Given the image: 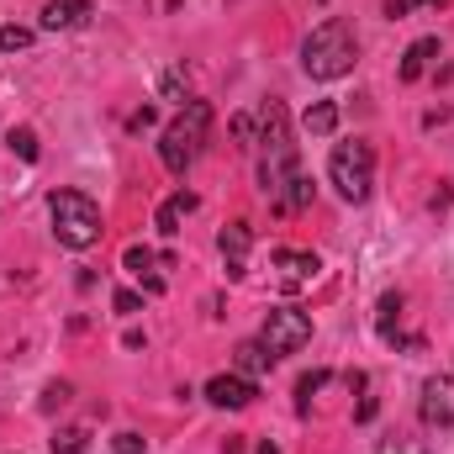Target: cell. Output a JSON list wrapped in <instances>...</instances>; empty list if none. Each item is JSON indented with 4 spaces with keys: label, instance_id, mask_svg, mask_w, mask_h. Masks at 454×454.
I'll use <instances>...</instances> for the list:
<instances>
[{
    "label": "cell",
    "instance_id": "cell-1",
    "mask_svg": "<svg viewBox=\"0 0 454 454\" xmlns=\"http://www.w3.org/2000/svg\"><path fill=\"white\" fill-rule=\"evenodd\" d=\"M264 164H259V191L264 196H286L291 175H296V143H291V112L286 101H264Z\"/></svg>",
    "mask_w": 454,
    "mask_h": 454
},
{
    "label": "cell",
    "instance_id": "cell-2",
    "mask_svg": "<svg viewBox=\"0 0 454 454\" xmlns=\"http://www.w3.org/2000/svg\"><path fill=\"white\" fill-rule=\"evenodd\" d=\"M354 53H359L354 27L339 21V16H328V21H317L312 37L301 43V69H307L312 80H343V74L354 69Z\"/></svg>",
    "mask_w": 454,
    "mask_h": 454
},
{
    "label": "cell",
    "instance_id": "cell-3",
    "mask_svg": "<svg viewBox=\"0 0 454 454\" xmlns=\"http://www.w3.org/2000/svg\"><path fill=\"white\" fill-rule=\"evenodd\" d=\"M48 217H53V238L64 248H90L101 243V207L85 191H53L48 196Z\"/></svg>",
    "mask_w": 454,
    "mask_h": 454
},
{
    "label": "cell",
    "instance_id": "cell-4",
    "mask_svg": "<svg viewBox=\"0 0 454 454\" xmlns=\"http://www.w3.org/2000/svg\"><path fill=\"white\" fill-rule=\"evenodd\" d=\"M207 127H212V106H207V101H185V112L164 127L159 159H164L169 175H185V169H191V159H196L201 143H207Z\"/></svg>",
    "mask_w": 454,
    "mask_h": 454
},
{
    "label": "cell",
    "instance_id": "cell-5",
    "mask_svg": "<svg viewBox=\"0 0 454 454\" xmlns=\"http://www.w3.org/2000/svg\"><path fill=\"white\" fill-rule=\"evenodd\" d=\"M328 180L339 185L343 201H370V191H375V148L370 143H339L333 148V159H328Z\"/></svg>",
    "mask_w": 454,
    "mask_h": 454
},
{
    "label": "cell",
    "instance_id": "cell-6",
    "mask_svg": "<svg viewBox=\"0 0 454 454\" xmlns=\"http://www.w3.org/2000/svg\"><path fill=\"white\" fill-rule=\"evenodd\" d=\"M259 339L270 343V354L280 359V354H296V348H307L312 343V317L301 312V307H270V317H264V333Z\"/></svg>",
    "mask_w": 454,
    "mask_h": 454
},
{
    "label": "cell",
    "instance_id": "cell-7",
    "mask_svg": "<svg viewBox=\"0 0 454 454\" xmlns=\"http://www.w3.org/2000/svg\"><path fill=\"white\" fill-rule=\"evenodd\" d=\"M275 280H280V291H301V286H312L317 280V270H323V259L317 254H307V248H275Z\"/></svg>",
    "mask_w": 454,
    "mask_h": 454
},
{
    "label": "cell",
    "instance_id": "cell-8",
    "mask_svg": "<svg viewBox=\"0 0 454 454\" xmlns=\"http://www.w3.org/2000/svg\"><path fill=\"white\" fill-rule=\"evenodd\" d=\"M423 423L428 428H454V375L423 380Z\"/></svg>",
    "mask_w": 454,
    "mask_h": 454
},
{
    "label": "cell",
    "instance_id": "cell-9",
    "mask_svg": "<svg viewBox=\"0 0 454 454\" xmlns=\"http://www.w3.org/2000/svg\"><path fill=\"white\" fill-rule=\"evenodd\" d=\"M254 396H259V386H254L248 375H238V370H232V375H212V380H207V402H212V407H227V412L248 407Z\"/></svg>",
    "mask_w": 454,
    "mask_h": 454
},
{
    "label": "cell",
    "instance_id": "cell-10",
    "mask_svg": "<svg viewBox=\"0 0 454 454\" xmlns=\"http://www.w3.org/2000/svg\"><path fill=\"white\" fill-rule=\"evenodd\" d=\"M217 248H223V259H227V280H243V259H248V248H254V227L227 223L223 232H217Z\"/></svg>",
    "mask_w": 454,
    "mask_h": 454
},
{
    "label": "cell",
    "instance_id": "cell-11",
    "mask_svg": "<svg viewBox=\"0 0 454 454\" xmlns=\"http://www.w3.org/2000/svg\"><path fill=\"white\" fill-rule=\"evenodd\" d=\"M90 16H96L90 0H48V5H43V32H74V27H85Z\"/></svg>",
    "mask_w": 454,
    "mask_h": 454
},
{
    "label": "cell",
    "instance_id": "cell-12",
    "mask_svg": "<svg viewBox=\"0 0 454 454\" xmlns=\"http://www.w3.org/2000/svg\"><path fill=\"white\" fill-rule=\"evenodd\" d=\"M434 59H439V37H418V43H412V48L402 53V69H396V74H402V85H412V80H423Z\"/></svg>",
    "mask_w": 454,
    "mask_h": 454
},
{
    "label": "cell",
    "instance_id": "cell-13",
    "mask_svg": "<svg viewBox=\"0 0 454 454\" xmlns=\"http://www.w3.org/2000/svg\"><path fill=\"white\" fill-rule=\"evenodd\" d=\"M232 364H238V375L254 380V375H264V370L275 364V354H270V343L264 339H243L238 348H232Z\"/></svg>",
    "mask_w": 454,
    "mask_h": 454
},
{
    "label": "cell",
    "instance_id": "cell-14",
    "mask_svg": "<svg viewBox=\"0 0 454 454\" xmlns=\"http://www.w3.org/2000/svg\"><path fill=\"white\" fill-rule=\"evenodd\" d=\"M191 212H196V196H191V191H175V196H169V201L159 207V217H153V227H159L164 238H175V232H180V223H185Z\"/></svg>",
    "mask_w": 454,
    "mask_h": 454
},
{
    "label": "cell",
    "instance_id": "cell-15",
    "mask_svg": "<svg viewBox=\"0 0 454 454\" xmlns=\"http://www.w3.org/2000/svg\"><path fill=\"white\" fill-rule=\"evenodd\" d=\"M121 264H127V270H132V275L143 280V291H148V296H159V291H164V280H159V275H148V270H153V248L132 243V248L121 254Z\"/></svg>",
    "mask_w": 454,
    "mask_h": 454
},
{
    "label": "cell",
    "instance_id": "cell-16",
    "mask_svg": "<svg viewBox=\"0 0 454 454\" xmlns=\"http://www.w3.org/2000/svg\"><path fill=\"white\" fill-rule=\"evenodd\" d=\"M301 121H307V132H312V137H328V132L339 127V106H333V101H317Z\"/></svg>",
    "mask_w": 454,
    "mask_h": 454
},
{
    "label": "cell",
    "instance_id": "cell-17",
    "mask_svg": "<svg viewBox=\"0 0 454 454\" xmlns=\"http://www.w3.org/2000/svg\"><path fill=\"white\" fill-rule=\"evenodd\" d=\"M301 207H312V180L296 169V175H291V185H286V201H280V212H301Z\"/></svg>",
    "mask_w": 454,
    "mask_h": 454
},
{
    "label": "cell",
    "instance_id": "cell-18",
    "mask_svg": "<svg viewBox=\"0 0 454 454\" xmlns=\"http://www.w3.org/2000/svg\"><path fill=\"white\" fill-rule=\"evenodd\" d=\"M323 386H328V370H312V375H301V380H296V407L307 412V407H312V396H317Z\"/></svg>",
    "mask_w": 454,
    "mask_h": 454
},
{
    "label": "cell",
    "instance_id": "cell-19",
    "mask_svg": "<svg viewBox=\"0 0 454 454\" xmlns=\"http://www.w3.org/2000/svg\"><path fill=\"white\" fill-rule=\"evenodd\" d=\"M396 312H402V291H386V296H380V339L386 343H396V328H391Z\"/></svg>",
    "mask_w": 454,
    "mask_h": 454
},
{
    "label": "cell",
    "instance_id": "cell-20",
    "mask_svg": "<svg viewBox=\"0 0 454 454\" xmlns=\"http://www.w3.org/2000/svg\"><path fill=\"white\" fill-rule=\"evenodd\" d=\"M5 143H11V153H21V159H27V164H32V159H37V132H32V127H16V132H11V137H5Z\"/></svg>",
    "mask_w": 454,
    "mask_h": 454
},
{
    "label": "cell",
    "instance_id": "cell-21",
    "mask_svg": "<svg viewBox=\"0 0 454 454\" xmlns=\"http://www.w3.org/2000/svg\"><path fill=\"white\" fill-rule=\"evenodd\" d=\"M21 48H32V32L27 27H0V53H21Z\"/></svg>",
    "mask_w": 454,
    "mask_h": 454
},
{
    "label": "cell",
    "instance_id": "cell-22",
    "mask_svg": "<svg viewBox=\"0 0 454 454\" xmlns=\"http://www.w3.org/2000/svg\"><path fill=\"white\" fill-rule=\"evenodd\" d=\"M85 444H90L85 428H64V434L53 439V454H85Z\"/></svg>",
    "mask_w": 454,
    "mask_h": 454
},
{
    "label": "cell",
    "instance_id": "cell-23",
    "mask_svg": "<svg viewBox=\"0 0 454 454\" xmlns=\"http://www.w3.org/2000/svg\"><path fill=\"white\" fill-rule=\"evenodd\" d=\"M112 307L121 312V317H132V312H143V296H137V291H116Z\"/></svg>",
    "mask_w": 454,
    "mask_h": 454
},
{
    "label": "cell",
    "instance_id": "cell-24",
    "mask_svg": "<svg viewBox=\"0 0 454 454\" xmlns=\"http://www.w3.org/2000/svg\"><path fill=\"white\" fill-rule=\"evenodd\" d=\"M64 402H69V386H64V380H53V386L43 391V407L53 412V407H64Z\"/></svg>",
    "mask_w": 454,
    "mask_h": 454
},
{
    "label": "cell",
    "instance_id": "cell-25",
    "mask_svg": "<svg viewBox=\"0 0 454 454\" xmlns=\"http://www.w3.org/2000/svg\"><path fill=\"white\" fill-rule=\"evenodd\" d=\"M112 450H116V454H143V439H137V434H116Z\"/></svg>",
    "mask_w": 454,
    "mask_h": 454
},
{
    "label": "cell",
    "instance_id": "cell-26",
    "mask_svg": "<svg viewBox=\"0 0 454 454\" xmlns=\"http://www.w3.org/2000/svg\"><path fill=\"white\" fill-rule=\"evenodd\" d=\"M232 137L238 143H254V116H232Z\"/></svg>",
    "mask_w": 454,
    "mask_h": 454
},
{
    "label": "cell",
    "instance_id": "cell-27",
    "mask_svg": "<svg viewBox=\"0 0 454 454\" xmlns=\"http://www.w3.org/2000/svg\"><path fill=\"white\" fill-rule=\"evenodd\" d=\"M127 127H132V132H143V127H153V106H143V112H132V116H127Z\"/></svg>",
    "mask_w": 454,
    "mask_h": 454
},
{
    "label": "cell",
    "instance_id": "cell-28",
    "mask_svg": "<svg viewBox=\"0 0 454 454\" xmlns=\"http://www.w3.org/2000/svg\"><path fill=\"white\" fill-rule=\"evenodd\" d=\"M407 5H434V11H444L450 0H407Z\"/></svg>",
    "mask_w": 454,
    "mask_h": 454
},
{
    "label": "cell",
    "instance_id": "cell-29",
    "mask_svg": "<svg viewBox=\"0 0 454 454\" xmlns=\"http://www.w3.org/2000/svg\"><path fill=\"white\" fill-rule=\"evenodd\" d=\"M259 454H280V450H275V444H259Z\"/></svg>",
    "mask_w": 454,
    "mask_h": 454
}]
</instances>
